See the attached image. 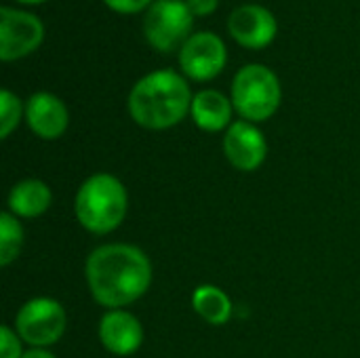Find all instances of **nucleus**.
Segmentation results:
<instances>
[{
	"label": "nucleus",
	"instance_id": "nucleus-19",
	"mask_svg": "<svg viewBox=\"0 0 360 358\" xmlns=\"http://www.w3.org/2000/svg\"><path fill=\"white\" fill-rule=\"evenodd\" d=\"M110 8L118 11V13H137V11H143L152 0H103Z\"/></svg>",
	"mask_w": 360,
	"mask_h": 358
},
{
	"label": "nucleus",
	"instance_id": "nucleus-17",
	"mask_svg": "<svg viewBox=\"0 0 360 358\" xmlns=\"http://www.w3.org/2000/svg\"><path fill=\"white\" fill-rule=\"evenodd\" d=\"M21 114H25L19 97L11 93L8 89L0 91V137L6 139L19 124Z\"/></svg>",
	"mask_w": 360,
	"mask_h": 358
},
{
	"label": "nucleus",
	"instance_id": "nucleus-21",
	"mask_svg": "<svg viewBox=\"0 0 360 358\" xmlns=\"http://www.w3.org/2000/svg\"><path fill=\"white\" fill-rule=\"evenodd\" d=\"M21 358H55V354H51V352L44 350V348H32V350L23 352V357Z\"/></svg>",
	"mask_w": 360,
	"mask_h": 358
},
{
	"label": "nucleus",
	"instance_id": "nucleus-1",
	"mask_svg": "<svg viewBox=\"0 0 360 358\" xmlns=\"http://www.w3.org/2000/svg\"><path fill=\"white\" fill-rule=\"evenodd\" d=\"M84 274L95 302L120 310L150 289L152 264L133 245H103L89 255Z\"/></svg>",
	"mask_w": 360,
	"mask_h": 358
},
{
	"label": "nucleus",
	"instance_id": "nucleus-10",
	"mask_svg": "<svg viewBox=\"0 0 360 358\" xmlns=\"http://www.w3.org/2000/svg\"><path fill=\"white\" fill-rule=\"evenodd\" d=\"M276 17L262 4H243L228 17L232 38L245 49H264L276 36Z\"/></svg>",
	"mask_w": 360,
	"mask_h": 358
},
{
	"label": "nucleus",
	"instance_id": "nucleus-14",
	"mask_svg": "<svg viewBox=\"0 0 360 358\" xmlns=\"http://www.w3.org/2000/svg\"><path fill=\"white\" fill-rule=\"evenodd\" d=\"M51 190L40 179H23L8 194V213L15 217H38L51 207Z\"/></svg>",
	"mask_w": 360,
	"mask_h": 358
},
{
	"label": "nucleus",
	"instance_id": "nucleus-15",
	"mask_svg": "<svg viewBox=\"0 0 360 358\" xmlns=\"http://www.w3.org/2000/svg\"><path fill=\"white\" fill-rule=\"evenodd\" d=\"M192 306L196 314L209 325H226L232 319V302L215 285L196 287L192 293Z\"/></svg>",
	"mask_w": 360,
	"mask_h": 358
},
{
	"label": "nucleus",
	"instance_id": "nucleus-6",
	"mask_svg": "<svg viewBox=\"0 0 360 358\" xmlns=\"http://www.w3.org/2000/svg\"><path fill=\"white\" fill-rule=\"evenodd\" d=\"M15 325L25 344L34 348H46L63 338L68 317L59 302L51 298H34L19 308Z\"/></svg>",
	"mask_w": 360,
	"mask_h": 358
},
{
	"label": "nucleus",
	"instance_id": "nucleus-11",
	"mask_svg": "<svg viewBox=\"0 0 360 358\" xmlns=\"http://www.w3.org/2000/svg\"><path fill=\"white\" fill-rule=\"evenodd\" d=\"M27 127L42 139H57L65 133L70 124V114L65 103L46 91L34 93L25 103Z\"/></svg>",
	"mask_w": 360,
	"mask_h": 358
},
{
	"label": "nucleus",
	"instance_id": "nucleus-4",
	"mask_svg": "<svg viewBox=\"0 0 360 358\" xmlns=\"http://www.w3.org/2000/svg\"><path fill=\"white\" fill-rule=\"evenodd\" d=\"M281 97L278 76L262 63L240 68L232 80V106L249 122L268 120L278 110Z\"/></svg>",
	"mask_w": 360,
	"mask_h": 358
},
{
	"label": "nucleus",
	"instance_id": "nucleus-22",
	"mask_svg": "<svg viewBox=\"0 0 360 358\" xmlns=\"http://www.w3.org/2000/svg\"><path fill=\"white\" fill-rule=\"evenodd\" d=\"M17 2H23V4H38V2H44V0H17Z\"/></svg>",
	"mask_w": 360,
	"mask_h": 358
},
{
	"label": "nucleus",
	"instance_id": "nucleus-7",
	"mask_svg": "<svg viewBox=\"0 0 360 358\" xmlns=\"http://www.w3.org/2000/svg\"><path fill=\"white\" fill-rule=\"evenodd\" d=\"M44 38L42 21L27 13L2 6L0 8V59L13 61L30 55Z\"/></svg>",
	"mask_w": 360,
	"mask_h": 358
},
{
	"label": "nucleus",
	"instance_id": "nucleus-16",
	"mask_svg": "<svg viewBox=\"0 0 360 358\" xmlns=\"http://www.w3.org/2000/svg\"><path fill=\"white\" fill-rule=\"evenodd\" d=\"M23 247V228L13 213L0 215V266L13 264Z\"/></svg>",
	"mask_w": 360,
	"mask_h": 358
},
{
	"label": "nucleus",
	"instance_id": "nucleus-18",
	"mask_svg": "<svg viewBox=\"0 0 360 358\" xmlns=\"http://www.w3.org/2000/svg\"><path fill=\"white\" fill-rule=\"evenodd\" d=\"M19 333H15L11 327H0V358H21V344Z\"/></svg>",
	"mask_w": 360,
	"mask_h": 358
},
{
	"label": "nucleus",
	"instance_id": "nucleus-8",
	"mask_svg": "<svg viewBox=\"0 0 360 358\" xmlns=\"http://www.w3.org/2000/svg\"><path fill=\"white\" fill-rule=\"evenodd\" d=\"M226 59V44L213 32H196L179 49V65L184 74L192 80L215 78L224 70Z\"/></svg>",
	"mask_w": 360,
	"mask_h": 358
},
{
	"label": "nucleus",
	"instance_id": "nucleus-13",
	"mask_svg": "<svg viewBox=\"0 0 360 358\" xmlns=\"http://www.w3.org/2000/svg\"><path fill=\"white\" fill-rule=\"evenodd\" d=\"M232 99H228L224 93L213 91V89H205L198 91L192 99V108L190 114L196 122L198 129L209 131V133H217L226 127H230L232 122Z\"/></svg>",
	"mask_w": 360,
	"mask_h": 358
},
{
	"label": "nucleus",
	"instance_id": "nucleus-20",
	"mask_svg": "<svg viewBox=\"0 0 360 358\" xmlns=\"http://www.w3.org/2000/svg\"><path fill=\"white\" fill-rule=\"evenodd\" d=\"M186 4L190 6L192 15H200V17H205V15H211V13L217 8L219 0H186Z\"/></svg>",
	"mask_w": 360,
	"mask_h": 358
},
{
	"label": "nucleus",
	"instance_id": "nucleus-5",
	"mask_svg": "<svg viewBox=\"0 0 360 358\" xmlns=\"http://www.w3.org/2000/svg\"><path fill=\"white\" fill-rule=\"evenodd\" d=\"M192 23L194 15L184 0H156L143 17V34L154 49L169 53L184 46Z\"/></svg>",
	"mask_w": 360,
	"mask_h": 358
},
{
	"label": "nucleus",
	"instance_id": "nucleus-3",
	"mask_svg": "<svg viewBox=\"0 0 360 358\" xmlns=\"http://www.w3.org/2000/svg\"><path fill=\"white\" fill-rule=\"evenodd\" d=\"M129 207V196L122 181L110 173L91 175L76 194L74 211L80 226L93 234H110L114 232Z\"/></svg>",
	"mask_w": 360,
	"mask_h": 358
},
{
	"label": "nucleus",
	"instance_id": "nucleus-2",
	"mask_svg": "<svg viewBox=\"0 0 360 358\" xmlns=\"http://www.w3.org/2000/svg\"><path fill=\"white\" fill-rule=\"evenodd\" d=\"M192 93L181 74L175 70H156L135 82L129 93L131 118L152 131L175 127L192 108Z\"/></svg>",
	"mask_w": 360,
	"mask_h": 358
},
{
	"label": "nucleus",
	"instance_id": "nucleus-9",
	"mask_svg": "<svg viewBox=\"0 0 360 358\" xmlns=\"http://www.w3.org/2000/svg\"><path fill=\"white\" fill-rule=\"evenodd\" d=\"M224 152L230 165L238 171H255L268 156L264 133L249 120H236L228 127L224 137Z\"/></svg>",
	"mask_w": 360,
	"mask_h": 358
},
{
	"label": "nucleus",
	"instance_id": "nucleus-12",
	"mask_svg": "<svg viewBox=\"0 0 360 358\" xmlns=\"http://www.w3.org/2000/svg\"><path fill=\"white\" fill-rule=\"evenodd\" d=\"M99 340L108 352L116 357H129L139 350L143 342V329L131 312L110 310L99 321Z\"/></svg>",
	"mask_w": 360,
	"mask_h": 358
}]
</instances>
